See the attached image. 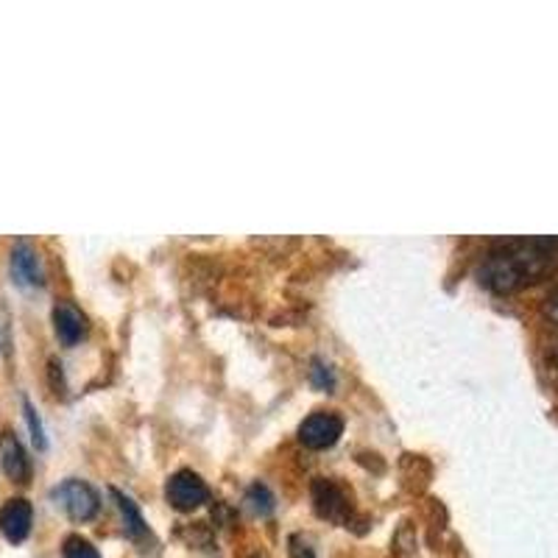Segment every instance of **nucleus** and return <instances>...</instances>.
I'll return each mask as SVG.
<instances>
[{
  "label": "nucleus",
  "mask_w": 558,
  "mask_h": 558,
  "mask_svg": "<svg viewBox=\"0 0 558 558\" xmlns=\"http://www.w3.org/2000/svg\"><path fill=\"white\" fill-rule=\"evenodd\" d=\"M558 271V238L500 241L477 266L481 286L492 293H520Z\"/></svg>",
  "instance_id": "f257e3e1"
},
{
  "label": "nucleus",
  "mask_w": 558,
  "mask_h": 558,
  "mask_svg": "<svg viewBox=\"0 0 558 558\" xmlns=\"http://www.w3.org/2000/svg\"><path fill=\"white\" fill-rule=\"evenodd\" d=\"M313 506H316V514L322 520L336 522V525L349 527L355 520V506L349 500V492L330 477L313 481Z\"/></svg>",
  "instance_id": "f03ea898"
},
{
  "label": "nucleus",
  "mask_w": 558,
  "mask_h": 558,
  "mask_svg": "<svg viewBox=\"0 0 558 558\" xmlns=\"http://www.w3.org/2000/svg\"><path fill=\"white\" fill-rule=\"evenodd\" d=\"M51 497L57 500V506L62 508L64 514L76 522L93 520L98 514V508H101V497H98L96 488L84 481H76V477L59 483Z\"/></svg>",
  "instance_id": "7ed1b4c3"
},
{
  "label": "nucleus",
  "mask_w": 558,
  "mask_h": 558,
  "mask_svg": "<svg viewBox=\"0 0 558 558\" xmlns=\"http://www.w3.org/2000/svg\"><path fill=\"white\" fill-rule=\"evenodd\" d=\"M166 500L177 511H193L209 500V486L193 470H179L168 477L166 483Z\"/></svg>",
  "instance_id": "20e7f679"
},
{
  "label": "nucleus",
  "mask_w": 558,
  "mask_h": 558,
  "mask_svg": "<svg viewBox=\"0 0 558 558\" xmlns=\"http://www.w3.org/2000/svg\"><path fill=\"white\" fill-rule=\"evenodd\" d=\"M343 418L336 411H313L311 416L299 425V441L307 450H327L341 438Z\"/></svg>",
  "instance_id": "39448f33"
},
{
  "label": "nucleus",
  "mask_w": 558,
  "mask_h": 558,
  "mask_svg": "<svg viewBox=\"0 0 558 558\" xmlns=\"http://www.w3.org/2000/svg\"><path fill=\"white\" fill-rule=\"evenodd\" d=\"M34 522V508L32 502L23 500V497H14L7 506L0 508V531L7 536L12 545H20V542L28 539Z\"/></svg>",
  "instance_id": "423d86ee"
},
{
  "label": "nucleus",
  "mask_w": 558,
  "mask_h": 558,
  "mask_svg": "<svg viewBox=\"0 0 558 558\" xmlns=\"http://www.w3.org/2000/svg\"><path fill=\"white\" fill-rule=\"evenodd\" d=\"M0 463H3V472H7L9 481L28 483V477H32V458H28L26 447L20 445V438L14 433H7L0 438Z\"/></svg>",
  "instance_id": "0eeeda50"
},
{
  "label": "nucleus",
  "mask_w": 558,
  "mask_h": 558,
  "mask_svg": "<svg viewBox=\"0 0 558 558\" xmlns=\"http://www.w3.org/2000/svg\"><path fill=\"white\" fill-rule=\"evenodd\" d=\"M53 330H57V338L64 347H76L87 336V318H84V313L78 307L68 305V302H59L53 307Z\"/></svg>",
  "instance_id": "6e6552de"
},
{
  "label": "nucleus",
  "mask_w": 558,
  "mask_h": 558,
  "mask_svg": "<svg viewBox=\"0 0 558 558\" xmlns=\"http://www.w3.org/2000/svg\"><path fill=\"white\" fill-rule=\"evenodd\" d=\"M12 277L17 279V286H43V266L32 243L20 241L12 248Z\"/></svg>",
  "instance_id": "1a4fd4ad"
},
{
  "label": "nucleus",
  "mask_w": 558,
  "mask_h": 558,
  "mask_svg": "<svg viewBox=\"0 0 558 558\" xmlns=\"http://www.w3.org/2000/svg\"><path fill=\"white\" fill-rule=\"evenodd\" d=\"M112 497L118 500V508H121L123 522H126L123 527H126L129 539H134V542L151 539V533H148L146 520H143V514H140L137 502H134L129 495H123V492H118V488H112Z\"/></svg>",
  "instance_id": "9d476101"
},
{
  "label": "nucleus",
  "mask_w": 558,
  "mask_h": 558,
  "mask_svg": "<svg viewBox=\"0 0 558 558\" xmlns=\"http://www.w3.org/2000/svg\"><path fill=\"white\" fill-rule=\"evenodd\" d=\"M246 502L257 517H268L274 511V495L268 492V486H263V483H254V486L248 488Z\"/></svg>",
  "instance_id": "9b49d317"
},
{
  "label": "nucleus",
  "mask_w": 558,
  "mask_h": 558,
  "mask_svg": "<svg viewBox=\"0 0 558 558\" xmlns=\"http://www.w3.org/2000/svg\"><path fill=\"white\" fill-rule=\"evenodd\" d=\"M64 558H101V553L84 536H68L64 539Z\"/></svg>",
  "instance_id": "f8f14e48"
},
{
  "label": "nucleus",
  "mask_w": 558,
  "mask_h": 558,
  "mask_svg": "<svg viewBox=\"0 0 558 558\" xmlns=\"http://www.w3.org/2000/svg\"><path fill=\"white\" fill-rule=\"evenodd\" d=\"M23 411H26V422H28V430H32L34 445H37V450H45V447H48V441H45V427H43V422H39L37 411H34V405L28 400H23Z\"/></svg>",
  "instance_id": "ddd939ff"
},
{
  "label": "nucleus",
  "mask_w": 558,
  "mask_h": 558,
  "mask_svg": "<svg viewBox=\"0 0 558 558\" xmlns=\"http://www.w3.org/2000/svg\"><path fill=\"white\" fill-rule=\"evenodd\" d=\"M313 383H316L318 388H332V372L327 366H324V363H313Z\"/></svg>",
  "instance_id": "4468645a"
},
{
  "label": "nucleus",
  "mask_w": 558,
  "mask_h": 558,
  "mask_svg": "<svg viewBox=\"0 0 558 558\" xmlns=\"http://www.w3.org/2000/svg\"><path fill=\"white\" fill-rule=\"evenodd\" d=\"M545 313H547V318H550L553 324H558V288L550 293V296H547Z\"/></svg>",
  "instance_id": "2eb2a0df"
},
{
  "label": "nucleus",
  "mask_w": 558,
  "mask_h": 558,
  "mask_svg": "<svg viewBox=\"0 0 558 558\" xmlns=\"http://www.w3.org/2000/svg\"><path fill=\"white\" fill-rule=\"evenodd\" d=\"M248 558H268L266 553H254V556H248Z\"/></svg>",
  "instance_id": "dca6fc26"
}]
</instances>
